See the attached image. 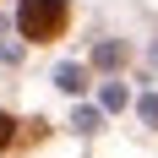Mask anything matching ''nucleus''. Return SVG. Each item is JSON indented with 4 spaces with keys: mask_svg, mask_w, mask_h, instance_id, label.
Segmentation results:
<instances>
[{
    "mask_svg": "<svg viewBox=\"0 0 158 158\" xmlns=\"http://www.w3.org/2000/svg\"><path fill=\"white\" fill-rule=\"evenodd\" d=\"M16 22H22V38L49 44V38H60V33H65V0H22Z\"/></svg>",
    "mask_w": 158,
    "mask_h": 158,
    "instance_id": "f257e3e1",
    "label": "nucleus"
},
{
    "mask_svg": "<svg viewBox=\"0 0 158 158\" xmlns=\"http://www.w3.org/2000/svg\"><path fill=\"white\" fill-rule=\"evenodd\" d=\"M11 142V120H6V114H0V147Z\"/></svg>",
    "mask_w": 158,
    "mask_h": 158,
    "instance_id": "f03ea898",
    "label": "nucleus"
}]
</instances>
